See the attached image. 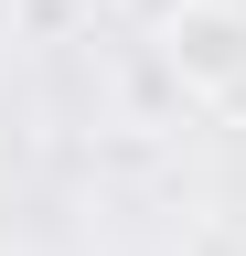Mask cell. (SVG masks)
I'll return each instance as SVG.
<instances>
[{
  "label": "cell",
  "instance_id": "obj_1",
  "mask_svg": "<svg viewBox=\"0 0 246 256\" xmlns=\"http://www.w3.org/2000/svg\"><path fill=\"white\" fill-rule=\"evenodd\" d=\"M161 54H171L182 86L225 96V86H246V11L235 0H182V11L161 22Z\"/></svg>",
  "mask_w": 246,
  "mask_h": 256
}]
</instances>
